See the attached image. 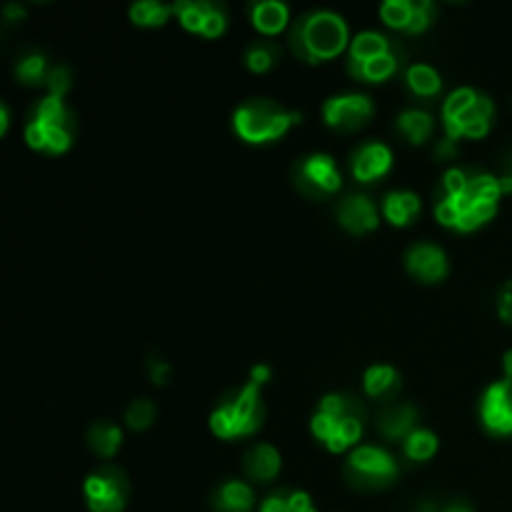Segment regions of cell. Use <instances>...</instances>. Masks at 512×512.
Masks as SVG:
<instances>
[{
	"mask_svg": "<svg viewBox=\"0 0 512 512\" xmlns=\"http://www.w3.org/2000/svg\"><path fill=\"white\" fill-rule=\"evenodd\" d=\"M48 60H45L43 53H28L18 60L15 65V78L20 80L28 88H38V85H45L48 80Z\"/></svg>",
	"mask_w": 512,
	"mask_h": 512,
	"instance_id": "33",
	"label": "cell"
},
{
	"mask_svg": "<svg viewBox=\"0 0 512 512\" xmlns=\"http://www.w3.org/2000/svg\"><path fill=\"white\" fill-rule=\"evenodd\" d=\"M338 223L350 235H368L380 225V210L375 200H370L368 195H348L338 205Z\"/></svg>",
	"mask_w": 512,
	"mask_h": 512,
	"instance_id": "17",
	"label": "cell"
},
{
	"mask_svg": "<svg viewBox=\"0 0 512 512\" xmlns=\"http://www.w3.org/2000/svg\"><path fill=\"white\" fill-rule=\"evenodd\" d=\"M440 512H473V508H470V505H465V503H460V500H458V503L445 505V508Z\"/></svg>",
	"mask_w": 512,
	"mask_h": 512,
	"instance_id": "42",
	"label": "cell"
},
{
	"mask_svg": "<svg viewBox=\"0 0 512 512\" xmlns=\"http://www.w3.org/2000/svg\"><path fill=\"white\" fill-rule=\"evenodd\" d=\"M250 20L253 28L265 38H275L290 25V8L280 0H260L250 8Z\"/></svg>",
	"mask_w": 512,
	"mask_h": 512,
	"instance_id": "21",
	"label": "cell"
},
{
	"mask_svg": "<svg viewBox=\"0 0 512 512\" xmlns=\"http://www.w3.org/2000/svg\"><path fill=\"white\" fill-rule=\"evenodd\" d=\"M148 368H150V380H153L155 385H168L170 373H173L168 360H150Z\"/></svg>",
	"mask_w": 512,
	"mask_h": 512,
	"instance_id": "37",
	"label": "cell"
},
{
	"mask_svg": "<svg viewBox=\"0 0 512 512\" xmlns=\"http://www.w3.org/2000/svg\"><path fill=\"white\" fill-rule=\"evenodd\" d=\"M365 430V408L355 395L328 393L320 398L318 410L310 418V433L330 453H353Z\"/></svg>",
	"mask_w": 512,
	"mask_h": 512,
	"instance_id": "3",
	"label": "cell"
},
{
	"mask_svg": "<svg viewBox=\"0 0 512 512\" xmlns=\"http://www.w3.org/2000/svg\"><path fill=\"white\" fill-rule=\"evenodd\" d=\"M288 40L290 50L310 65L335 60L353 43L345 18L340 13H333V10L303 13L298 20H293Z\"/></svg>",
	"mask_w": 512,
	"mask_h": 512,
	"instance_id": "2",
	"label": "cell"
},
{
	"mask_svg": "<svg viewBox=\"0 0 512 512\" xmlns=\"http://www.w3.org/2000/svg\"><path fill=\"white\" fill-rule=\"evenodd\" d=\"M303 123L298 110H288L278 100L250 98L233 113V130L243 143L268 145L288 135L293 125Z\"/></svg>",
	"mask_w": 512,
	"mask_h": 512,
	"instance_id": "4",
	"label": "cell"
},
{
	"mask_svg": "<svg viewBox=\"0 0 512 512\" xmlns=\"http://www.w3.org/2000/svg\"><path fill=\"white\" fill-rule=\"evenodd\" d=\"M405 270L420 283H443L450 273L448 253L435 243H415L405 253Z\"/></svg>",
	"mask_w": 512,
	"mask_h": 512,
	"instance_id": "15",
	"label": "cell"
},
{
	"mask_svg": "<svg viewBox=\"0 0 512 512\" xmlns=\"http://www.w3.org/2000/svg\"><path fill=\"white\" fill-rule=\"evenodd\" d=\"M495 118V103L490 95L475 88H458L443 100L440 120L448 138L480 140L490 133Z\"/></svg>",
	"mask_w": 512,
	"mask_h": 512,
	"instance_id": "5",
	"label": "cell"
},
{
	"mask_svg": "<svg viewBox=\"0 0 512 512\" xmlns=\"http://www.w3.org/2000/svg\"><path fill=\"white\" fill-rule=\"evenodd\" d=\"M70 85H73V75H70L68 65H53V68H50V73H48V80H45L48 95L65 100Z\"/></svg>",
	"mask_w": 512,
	"mask_h": 512,
	"instance_id": "35",
	"label": "cell"
},
{
	"mask_svg": "<svg viewBox=\"0 0 512 512\" xmlns=\"http://www.w3.org/2000/svg\"><path fill=\"white\" fill-rule=\"evenodd\" d=\"M155 415H158V405L148 398H138L125 408V425L140 433V430H148L153 425Z\"/></svg>",
	"mask_w": 512,
	"mask_h": 512,
	"instance_id": "34",
	"label": "cell"
},
{
	"mask_svg": "<svg viewBox=\"0 0 512 512\" xmlns=\"http://www.w3.org/2000/svg\"><path fill=\"white\" fill-rule=\"evenodd\" d=\"M390 168H393V150L385 143H380V140L363 143L350 155V173L363 185L385 178L390 173Z\"/></svg>",
	"mask_w": 512,
	"mask_h": 512,
	"instance_id": "16",
	"label": "cell"
},
{
	"mask_svg": "<svg viewBox=\"0 0 512 512\" xmlns=\"http://www.w3.org/2000/svg\"><path fill=\"white\" fill-rule=\"evenodd\" d=\"M245 68L250 70V73H268V70H273L275 65H278L280 60V45L275 43V40H253V43L245 48Z\"/></svg>",
	"mask_w": 512,
	"mask_h": 512,
	"instance_id": "29",
	"label": "cell"
},
{
	"mask_svg": "<svg viewBox=\"0 0 512 512\" xmlns=\"http://www.w3.org/2000/svg\"><path fill=\"white\" fill-rule=\"evenodd\" d=\"M175 15L173 5L160 3V0H138L130 5V20L140 28H160Z\"/></svg>",
	"mask_w": 512,
	"mask_h": 512,
	"instance_id": "30",
	"label": "cell"
},
{
	"mask_svg": "<svg viewBox=\"0 0 512 512\" xmlns=\"http://www.w3.org/2000/svg\"><path fill=\"white\" fill-rule=\"evenodd\" d=\"M400 388H403V378H400V373L393 368V365L375 363L363 373L365 395L378 400V403L383 405L395 403V398L400 395Z\"/></svg>",
	"mask_w": 512,
	"mask_h": 512,
	"instance_id": "20",
	"label": "cell"
},
{
	"mask_svg": "<svg viewBox=\"0 0 512 512\" xmlns=\"http://www.w3.org/2000/svg\"><path fill=\"white\" fill-rule=\"evenodd\" d=\"M260 512H318L313 500L303 490H280L263 500Z\"/></svg>",
	"mask_w": 512,
	"mask_h": 512,
	"instance_id": "31",
	"label": "cell"
},
{
	"mask_svg": "<svg viewBox=\"0 0 512 512\" xmlns=\"http://www.w3.org/2000/svg\"><path fill=\"white\" fill-rule=\"evenodd\" d=\"M375 428L388 443H405V438L418 430V408L410 403L385 405L375 420Z\"/></svg>",
	"mask_w": 512,
	"mask_h": 512,
	"instance_id": "18",
	"label": "cell"
},
{
	"mask_svg": "<svg viewBox=\"0 0 512 512\" xmlns=\"http://www.w3.org/2000/svg\"><path fill=\"white\" fill-rule=\"evenodd\" d=\"M395 128L398 133L403 135L408 143L413 145H423L433 138L435 133V120L428 110H420V108H408L398 115L395 120Z\"/></svg>",
	"mask_w": 512,
	"mask_h": 512,
	"instance_id": "25",
	"label": "cell"
},
{
	"mask_svg": "<svg viewBox=\"0 0 512 512\" xmlns=\"http://www.w3.org/2000/svg\"><path fill=\"white\" fill-rule=\"evenodd\" d=\"M283 470V455L275 445L270 443H255L248 448L243 458V473L245 478L253 483H273Z\"/></svg>",
	"mask_w": 512,
	"mask_h": 512,
	"instance_id": "19",
	"label": "cell"
},
{
	"mask_svg": "<svg viewBox=\"0 0 512 512\" xmlns=\"http://www.w3.org/2000/svg\"><path fill=\"white\" fill-rule=\"evenodd\" d=\"M498 315L503 323L512 325V280H508V283L500 288L498 293Z\"/></svg>",
	"mask_w": 512,
	"mask_h": 512,
	"instance_id": "36",
	"label": "cell"
},
{
	"mask_svg": "<svg viewBox=\"0 0 512 512\" xmlns=\"http://www.w3.org/2000/svg\"><path fill=\"white\" fill-rule=\"evenodd\" d=\"M75 138V115L63 98L45 95L38 100L28 125H25V143L33 150L48 155L68 153Z\"/></svg>",
	"mask_w": 512,
	"mask_h": 512,
	"instance_id": "6",
	"label": "cell"
},
{
	"mask_svg": "<svg viewBox=\"0 0 512 512\" xmlns=\"http://www.w3.org/2000/svg\"><path fill=\"white\" fill-rule=\"evenodd\" d=\"M420 208L423 205H420V198L413 190H393V193L385 195L380 213L395 228H408V225H413L418 220Z\"/></svg>",
	"mask_w": 512,
	"mask_h": 512,
	"instance_id": "22",
	"label": "cell"
},
{
	"mask_svg": "<svg viewBox=\"0 0 512 512\" xmlns=\"http://www.w3.org/2000/svg\"><path fill=\"white\" fill-rule=\"evenodd\" d=\"M3 13H5V18H8V20H20L25 15V8H23V5L13 3V5H5Z\"/></svg>",
	"mask_w": 512,
	"mask_h": 512,
	"instance_id": "40",
	"label": "cell"
},
{
	"mask_svg": "<svg viewBox=\"0 0 512 512\" xmlns=\"http://www.w3.org/2000/svg\"><path fill=\"white\" fill-rule=\"evenodd\" d=\"M88 445L98 458L113 460L123 448V430L113 420H95L88 430Z\"/></svg>",
	"mask_w": 512,
	"mask_h": 512,
	"instance_id": "27",
	"label": "cell"
},
{
	"mask_svg": "<svg viewBox=\"0 0 512 512\" xmlns=\"http://www.w3.org/2000/svg\"><path fill=\"white\" fill-rule=\"evenodd\" d=\"M435 155H438L440 160H455L460 155L458 140H453L445 135L443 140H438V143H435Z\"/></svg>",
	"mask_w": 512,
	"mask_h": 512,
	"instance_id": "38",
	"label": "cell"
},
{
	"mask_svg": "<svg viewBox=\"0 0 512 512\" xmlns=\"http://www.w3.org/2000/svg\"><path fill=\"white\" fill-rule=\"evenodd\" d=\"M263 418L265 408L263 398H260V385L248 380L230 398L220 400L218 408L210 413V430L220 440L250 438L263 428Z\"/></svg>",
	"mask_w": 512,
	"mask_h": 512,
	"instance_id": "7",
	"label": "cell"
},
{
	"mask_svg": "<svg viewBox=\"0 0 512 512\" xmlns=\"http://www.w3.org/2000/svg\"><path fill=\"white\" fill-rule=\"evenodd\" d=\"M440 448V440L433 430L418 428L415 433H410L403 443V455L413 463H428L430 458H435Z\"/></svg>",
	"mask_w": 512,
	"mask_h": 512,
	"instance_id": "32",
	"label": "cell"
},
{
	"mask_svg": "<svg viewBox=\"0 0 512 512\" xmlns=\"http://www.w3.org/2000/svg\"><path fill=\"white\" fill-rule=\"evenodd\" d=\"M130 485L123 470L103 465L83 483V498L90 512H123L128 505Z\"/></svg>",
	"mask_w": 512,
	"mask_h": 512,
	"instance_id": "9",
	"label": "cell"
},
{
	"mask_svg": "<svg viewBox=\"0 0 512 512\" xmlns=\"http://www.w3.org/2000/svg\"><path fill=\"white\" fill-rule=\"evenodd\" d=\"M400 65H403V58H400V50L395 48L390 50V53L380 55V58L368 60V63L348 65V70L355 80H365V83H385V80H390L395 73H398Z\"/></svg>",
	"mask_w": 512,
	"mask_h": 512,
	"instance_id": "26",
	"label": "cell"
},
{
	"mask_svg": "<svg viewBox=\"0 0 512 512\" xmlns=\"http://www.w3.org/2000/svg\"><path fill=\"white\" fill-rule=\"evenodd\" d=\"M173 10L188 33L203 35V38H218L228 28V13L223 5L213 0H178L173 3Z\"/></svg>",
	"mask_w": 512,
	"mask_h": 512,
	"instance_id": "12",
	"label": "cell"
},
{
	"mask_svg": "<svg viewBox=\"0 0 512 512\" xmlns=\"http://www.w3.org/2000/svg\"><path fill=\"white\" fill-rule=\"evenodd\" d=\"M503 368H505V375L503 378H512V350L503 355Z\"/></svg>",
	"mask_w": 512,
	"mask_h": 512,
	"instance_id": "43",
	"label": "cell"
},
{
	"mask_svg": "<svg viewBox=\"0 0 512 512\" xmlns=\"http://www.w3.org/2000/svg\"><path fill=\"white\" fill-rule=\"evenodd\" d=\"M8 123H10V110L8 105L0 103V135L8 133Z\"/></svg>",
	"mask_w": 512,
	"mask_h": 512,
	"instance_id": "41",
	"label": "cell"
},
{
	"mask_svg": "<svg viewBox=\"0 0 512 512\" xmlns=\"http://www.w3.org/2000/svg\"><path fill=\"white\" fill-rule=\"evenodd\" d=\"M398 45L388 38V35L378 33V30H363L353 38L348 48V65H360V63H368V60L380 58V55L390 53L395 50Z\"/></svg>",
	"mask_w": 512,
	"mask_h": 512,
	"instance_id": "24",
	"label": "cell"
},
{
	"mask_svg": "<svg viewBox=\"0 0 512 512\" xmlns=\"http://www.w3.org/2000/svg\"><path fill=\"white\" fill-rule=\"evenodd\" d=\"M295 183L308 198H328L340 190L343 175L333 155L313 153L295 165Z\"/></svg>",
	"mask_w": 512,
	"mask_h": 512,
	"instance_id": "10",
	"label": "cell"
},
{
	"mask_svg": "<svg viewBox=\"0 0 512 512\" xmlns=\"http://www.w3.org/2000/svg\"><path fill=\"white\" fill-rule=\"evenodd\" d=\"M500 188L498 175L475 168H450L440 180L435 200V220L455 233H473L498 215Z\"/></svg>",
	"mask_w": 512,
	"mask_h": 512,
	"instance_id": "1",
	"label": "cell"
},
{
	"mask_svg": "<svg viewBox=\"0 0 512 512\" xmlns=\"http://www.w3.org/2000/svg\"><path fill=\"white\" fill-rule=\"evenodd\" d=\"M398 473V460L378 445H358L345 460V478L360 490L388 488L398 480Z\"/></svg>",
	"mask_w": 512,
	"mask_h": 512,
	"instance_id": "8",
	"label": "cell"
},
{
	"mask_svg": "<svg viewBox=\"0 0 512 512\" xmlns=\"http://www.w3.org/2000/svg\"><path fill=\"white\" fill-rule=\"evenodd\" d=\"M380 18L400 33H425L438 18V5L433 0H388L380 5Z\"/></svg>",
	"mask_w": 512,
	"mask_h": 512,
	"instance_id": "13",
	"label": "cell"
},
{
	"mask_svg": "<svg viewBox=\"0 0 512 512\" xmlns=\"http://www.w3.org/2000/svg\"><path fill=\"white\" fill-rule=\"evenodd\" d=\"M270 380V368L268 365H255L253 370H250V383H255V385H260V388H263L265 383H268Z\"/></svg>",
	"mask_w": 512,
	"mask_h": 512,
	"instance_id": "39",
	"label": "cell"
},
{
	"mask_svg": "<svg viewBox=\"0 0 512 512\" xmlns=\"http://www.w3.org/2000/svg\"><path fill=\"white\" fill-rule=\"evenodd\" d=\"M480 423L495 438H512V378L495 380L480 398Z\"/></svg>",
	"mask_w": 512,
	"mask_h": 512,
	"instance_id": "14",
	"label": "cell"
},
{
	"mask_svg": "<svg viewBox=\"0 0 512 512\" xmlns=\"http://www.w3.org/2000/svg\"><path fill=\"white\" fill-rule=\"evenodd\" d=\"M375 103L365 93H340L323 103V120L338 133H355L373 120Z\"/></svg>",
	"mask_w": 512,
	"mask_h": 512,
	"instance_id": "11",
	"label": "cell"
},
{
	"mask_svg": "<svg viewBox=\"0 0 512 512\" xmlns=\"http://www.w3.org/2000/svg\"><path fill=\"white\" fill-rule=\"evenodd\" d=\"M215 512H253L255 490L245 480H225L213 495Z\"/></svg>",
	"mask_w": 512,
	"mask_h": 512,
	"instance_id": "23",
	"label": "cell"
},
{
	"mask_svg": "<svg viewBox=\"0 0 512 512\" xmlns=\"http://www.w3.org/2000/svg\"><path fill=\"white\" fill-rule=\"evenodd\" d=\"M405 85L415 98H438L443 90V78L438 70L428 63H415L405 70Z\"/></svg>",
	"mask_w": 512,
	"mask_h": 512,
	"instance_id": "28",
	"label": "cell"
}]
</instances>
